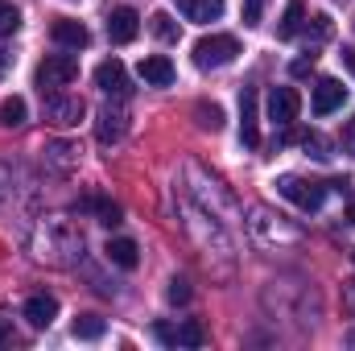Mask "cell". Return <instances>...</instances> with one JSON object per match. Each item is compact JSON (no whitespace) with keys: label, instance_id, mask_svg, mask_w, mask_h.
<instances>
[{"label":"cell","instance_id":"27","mask_svg":"<svg viewBox=\"0 0 355 351\" xmlns=\"http://www.w3.org/2000/svg\"><path fill=\"white\" fill-rule=\"evenodd\" d=\"M302 149H306V153H314L318 162H327V157H331V145L322 141V132H302Z\"/></svg>","mask_w":355,"mask_h":351},{"label":"cell","instance_id":"1","mask_svg":"<svg viewBox=\"0 0 355 351\" xmlns=\"http://www.w3.org/2000/svg\"><path fill=\"white\" fill-rule=\"evenodd\" d=\"M331 190H335V186H331V182H318V178H302V174H281L277 178V194L289 198V203L302 207V211H318Z\"/></svg>","mask_w":355,"mask_h":351},{"label":"cell","instance_id":"13","mask_svg":"<svg viewBox=\"0 0 355 351\" xmlns=\"http://www.w3.org/2000/svg\"><path fill=\"white\" fill-rule=\"evenodd\" d=\"M153 335H157L162 343H178V348H202V343H207V331H202V323H194V318H186L178 331L153 327Z\"/></svg>","mask_w":355,"mask_h":351},{"label":"cell","instance_id":"12","mask_svg":"<svg viewBox=\"0 0 355 351\" xmlns=\"http://www.w3.org/2000/svg\"><path fill=\"white\" fill-rule=\"evenodd\" d=\"M343 99H347V87H343L339 79H318V83H314V116H331V112H339Z\"/></svg>","mask_w":355,"mask_h":351},{"label":"cell","instance_id":"5","mask_svg":"<svg viewBox=\"0 0 355 351\" xmlns=\"http://www.w3.org/2000/svg\"><path fill=\"white\" fill-rule=\"evenodd\" d=\"M83 116H87V103L79 95H62V91H50L46 95V120L54 128H75Z\"/></svg>","mask_w":355,"mask_h":351},{"label":"cell","instance_id":"30","mask_svg":"<svg viewBox=\"0 0 355 351\" xmlns=\"http://www.w3.org/2000/svg\"><path fill=\"white\" fill-rule=\"evenodd\" d=\"M314 58H318V54H314V50H306V58H297V62H293L289 71H293V75L302 79V75H310V71H314Z\"/></svg>","mask_w":355,"mask_h":351},{"label":"cell","instance_id":"36","mask_svg":"<svg viewBox=\"0 0 355 351\" xmlns=\"http://www.w3.org/2000/svg\"><path fill=\"white\" fill-rule=\"evenodd\" d=\"M352 261H355V252H352Z\"/></svg>","mask_w":355,"mask_h":351},{"label":"cell","instance_id":"10","mask_svg":"<svg viewBox=\"0 0 355 351\" xmlns=\"http://www.w3.org/2000/svg\"><path fill=\"white\" fill-rule=\"evenodd\" d=\"M21 314H25V323H29V327H37V331H42V327H50V323L58 318V298H54V293H46V289H42V293H29Z\"/></svg>","mask_w":355,"mask_h":351},{"label":"cell","instance_id":"3","mask_svg":"<svg viewBox=\"0 0 355 351\" xmlns=\"http://www.w3.org/2000/svg\"><path fill=\"white\" fill-rule=\"evenodd\" d=\"M248 232L265 244H297L302 232L285 219V215H272L268 207H252V219H248Z\"/></svg>","mask_w":355,"mask_h":351},{"label":"cell","instance_id":"19","mask_svg":"<svg viewBox=\"0 0 355 351\" xmlns=\"http://www.w3.org/2000/svg\"><path fill=\"white\" fill-rule=\"evenodd\" d=\"M79 211H95V215H99V223H107V228H116V223H120V207H116L112 198H103V194H87V198L79 203Z\"/></svg>","mask_w":355,"mask_h":351},{"label":"cell","instance_id":"29","mask_svg":"<svg viewBox=\"0 0 355 351\" xmlns=\"http://www.w3.org/2000/svg\"><path fill=\"white\" fill-rule=\"evenodd\" d=\"M268 0H244V25H261Z\"/></svg>","mask_w":355,"mask_h":351},{"label":"cell","instance_id":"22","mask_svg":"<svg viewBox=\"0 0 355 351\" xmlns=\"http://www.w3.org/2000/svg\"><path fill=\"white\" fill-rule=\"evenodd\" d=\"M331 33H335L331 17H314V21H306V50H318L322 42H331Z\"/></svg>","mask_w":355,"mask_h":351},{"label":"cell","instance_id":"32","mask_svg":"<svg viewBox=\"0 0 355 351\" xmlns=\"http://www.w3.org/2000/svg\"><path fill=\"white\" fill-rule=\"evenodd\" d=\"M8 339H12V327H8V323L0 318V343H8Z\"/></svg>","mask_w":355,"mask_h":351},{"label":"cell","instance_id":"14","mask_svg":"<svg viewBox=\"0 0 355 351\" xmlns=\"http://www.w3.org/2000/svg\"><path fill=\"white\" fill-rule=\"evenodd\" d=\"M50 37H54L58 46H67V50H83L91 42L87 25H83V21H71V17H58V21L50 25Z\"/></svg>","mask_w":355,"mask_h":351},{"label":"cell","instance_id":"8","mask_svg":"<svg viewBox=\"0 0 355 351\" xmlns=\"http://www.w3.org/2000/svg\"><path fill=\"white\" fill-rule=\"evenodd\" d=\"M297 112H302V95L293 87H272L268 91V120H272V124L289 128V124L297 120Z\"/></svg>","mask_w":355,"mask_h":351},{"label":"cell","instance_id":"21","mask_svg":"<svg viewBox=\"0 0 355 351\" xmlns=\"http://www.w3.org/2000/svg\"><path fill=\"white\" fill-rule=\"evenodd\" d=\"M25 116H29V103H25L21 95H8V99L0 103V124H4V128H21Z\"/></svg>","mask_w":355,"mask_h":351},{"label":"cell","instance_id":"7","mask_svg":"<svg viewBox=\"0 0 355 351\" xmlns=\"http://www.w3.org/2000/svg\"><path fill=\"white\" fill-rule=\"evenodd\" d=\"M124 132H128V112H124V103L116 99V103H107V108L99 112L95 137H99V145H116V141H124Z\"/></svg>","mask_w":355,"mask_h":351},{"label":"cell","instance_id":"24","mask_svg":"<svg viewBox=\"0 0 355 351\" xmlns=\"http://www.w3.org/2000/svg\"><path fill=\"white\" fill-rule=\"evenodd\" d=\"M103 335V318L99 314H79L75 318V339H99Z\"/></svg>","mask_w":355,"mask_h":351},{"label":"cell","instance_id":"33","mask_svg":"<svg viewBox=\"0 0 355 351\" xmlns=\"http://www.w3.org/2000/svg\"><path fill=\"white\" fill-rule=\"evenodd\" d=\"M343 67L355 75V50H343Z\"/></svg>","mask_w":355,"mask_h":351},{"label":"cell","instance_id":"26","mask_svg":"<svg viewBox=\"0 0 355 351\" xmlns=\"http://www.w3.org/2000/svg\"><path fill=\"white\" fill-rule=\"evenodd\" d=\"M17 29H21V12L8 0H0V37H12Z\"/></svg>","mask_w":355,"mask_h":351},{"label":"cell","instance_id":"34","mask_svg":"<svg viewBox=\"0 0 355 351\" xmlns=\"http://www.w3.org/2000/svg\"><path fill=\"white\" fill-rule=\"evenodd\" d=\"M343 219H347V223L355 228V203H347V211H343Z\"/></svg>","mask_w":355,"mask_h":351},{"label":"cell","instance_id":"17","mask_svg":"<svg viewBox=\"0 0 355 351\" xmlns=\"http://www.w3.org/2000/svg\"><path fill=\"white\" fill-rule=\"evenodd\" d=\"M46 166L58 170V174L75 170V166H79V145H71V141H54V145H46Z\"/></svg>","mask_w":355,"mask_h":351},{"label":"cell","instance_id":"23","mask_svg":"<svg viewBox=\"0 0 355 351\" xmlns=\"http://www.w3.org/2000/svg\"><path fill=\"white\" fill-rule=\"evenodd\" d=\"M194 116H198V128H207V132H219L223 128V108L219 103H198Z\"/></svg>","mask_w":355,"mask_h":351},{"label":"cell","instance_id":"20","mask_svg":"<svg viewBox=\"0 0 355 351\" xmlns=\"http://www.w3.org/2000/svg\"><path fill=\"white\" fill-rule=\"evenodd\" d=\"M302 25H306V8H302V0H289V8H285V17L277 25V37H297Z\"/></svg>","mask_w":355,"mask_h":351},{"label":"cell","instance_id":"28","mask_svg":"<svg viewBox=\"0 0 355 351\" xmlns=\"http://www.w3.org/2000/svg\"><path fill=\"white\" fill-rule=\"evenodd\" d=\"M166 298H170V306H186V302H190V285H186L182 277H174L170 289H166Z\"/></svg>","mask_w":355,"mask_h":351},{"label":"cell","instance_id":"31","mask_svg":"<svg viewBox=\"0 0 355 351\" xmlns=\"http://www.w3.org/2000/svg\"><path fill=\"white\" fill-rule=\"evenodd\" d=\"M343 149H347V153L355 157V116L347 120V124H343Z\"/></svg>","mask_w":355,"mask_h":351},{"label":"cell","instance_id":"6","mask_svg":"<svg viewBox=\"0 0 355 351\" xmlns=\"http://www.w3.org/2000/svg\"><path fill=\"white\" fill-rule=\"evenodd\" d=\"M95 87L103 91V95H112V99H128V95H132V83H128L124 62H120V58L99 62V67H95Z\"/></svg>","mask_w":355,"mask_h":351},{"label":"cell","instance_id":"25","mask_svg":"<svg viewBox=\"0 0 355 351\" xmlns=\"http://www.w3.org/2000/svg\"><path fill=\"white\" fill-rule=\"evenodd\" d=\"M149 29H153L162 42H178V25H174L170 12H153V17H149Z\"/></svg>","mask_w":355,"mask_h":351},{"label":"cell","instance_id":"18","mask_svg":"<svg viewBox=\"0 0 355 351\" xmlns=\"http://www.w3.org/2000/svg\"><path fill=\"white\" fill-rule=\"evenodd\" d=\"M103 252H107V261L116 264V268H137V264H141V248H137L132 240H124V236H120V240H107Z\"/></svg>","mask_w":355,"mask_h":351},{"label":"cell","instance_id":"15","mask_svg":"<svg viewBox=\"0 0 355 351\" xmlns=\"http://www.w3.org/2000/svg\"><path fill=\"white\" fill-rule=\"evenodd\" d=\"M178 12L186 17V21H198V25H207V21H219L223 17V0H174Z\"/></svg>","mask_w":355,"mask_h":351},{"label":"cell","instance_id":"9","mask_svg":"<svg viewBox=\"0 0 355 351\" xmlns=\"http://www.w3.org/2000/svg\"><path fill=\"white\" fill-rule=\"evenodd\" d=\"M240 141L248 149L261 145V120H257V87L240 91Z\"/></svg>","mask_w":355,"mask_h":351},{"label":"cell","instance_id":"4","mask_svg":"<svg viewBox=\"0 0 355 351\" xmlns=\"http://www.w3.org/2000/svg\"><path fill=\"white\" fill-rule=\"evenodd\" d=\"M33 79H37V87H42V95H50V91L71 87V83L79 79V58H71V54H46Z\"/></svg>","mask_w":355,"mask_h":351},{"label":"cell","instance_id":"35","mask_svg":"<svg viewBox=\"0 0 355 351\" xmlns=\"http://www.w3.org/2000/svg\"><path fill=\"white\" fill-rule=\"evenodd\" d=\"M4 67H8V54H4V50H0V71H4Z\"/></svg>","mask_w":355,"mask_h":351},{"label":"cell","instance_id":"16","mask_svg":"<svg viewBox=\"0 0 355 351\" xmlns=\"http://www.w3.org/2000/svg\"><path fill=\"white\" fill-rule=\"evenodd\" d=\"M141 79H145V87H170L174 83V62L162 58V54L141 58Z\"/></svg>","mask_w":355,"mask_h":351},{"label":"cell","instance_id":"2","mask_svg":"<svg viewBox=\"0 0 355 351\" xmlns=\"http://www.w3.org/2000/svg\"><path fill=\"white\" fill-rule=\"evenodd\" d=\"M240 54V42L232 33H211L202 42H194V67L198 71H219V67H232Z\"/></svg>","mask_w":355,"mask_h":351},{"label":"cell","instance_id":"11","mask_svg":"<svg viewBox=\"0 0 355 351\" xmlns=\"http://www.w3.org/2000/svg\"><path fill=\"white\" fill-rule=\"evenodd\" d=\"M137 33H141V17H137L132 8H112V12H107V37H112L116 46H128Z\"/></svg>","mask_w":355,"mask_h":351}]
</instances>
